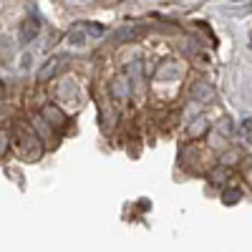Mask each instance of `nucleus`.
Wrapping results in <instances>:
<instances>
[{
	"mask_svg": "<svg viewBox=\"0 0 252 252\" xmlns=\"http://www.w3.org/2000/svg\"><path fill=\"white\" fill-rule=\"evenodd\" d=\"M192 96H194V98H199V101H212L215 91H212V86H207L204 81H197L194 86H192Z\"/></svg>",
	"mask_w": 252,
	"mask_h": 252,
	"instance_id": "1",
	"label": "nucleus"
},
{
	"mask_svg": "<svg viewBox=\"0 0 252 252\" xmlns=\"http://www.w3.org/2000/svg\"><path fill=\"white\" fill-rule=\"evenodd\" d=\"M58 66H61V58H51V61H48V66H43V68H40V73H38V76H40V81L51 78V76H53V71H56Z\"/></svg>",
	"mask_w": 252,
	"mask_h": 252,
	"instance_id": "2",
	"label": "nucleus"
},
{
	"mask_svg": "<svg viewBox=\"0 0 252 252\" xmlns=\"http://www.w3.org/2000/svg\"><path fill=\"white\" fill-rule=\"evenodd\" d=\"M242 134H245V141L252 144V119H245L242 121Z\"/></svg>",
	"mask_w": 252,
	"mask_h": 252,
	"instance_id": "3",
	"label": "nucleus"
},
{
	"mask_svg": "<svg viewBox=\"0 0 252 252\" xmlns=\"http://www.w3.org/2000/svg\"><path fill=\"white\" fill-rule=\"evenodd\" d=\"M33 38H35V23L23 26V40H33Z\"/></svg>",
	"mask_w": 252,
	"mask_h": 252,
	"instance_id": "4",
	"label": "nucleus"
},
{
	"mask_svg": "<svg viewBox=\"0 0 252 252\" xmlns=\"http://www.w3.org/2000/svg\"><path fill=\"white\" fill-rule=\"evenodd\" d=\"M235 3H240V0H235Z\"/></svg>",
	"mask_w": 252,
	"mask_h": 252,
	"instance_id": "5",
	"label": "nucleus"
}]
</instances>
